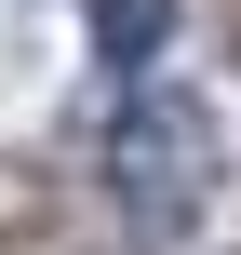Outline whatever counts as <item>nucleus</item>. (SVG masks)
<instances>
[{
  "instance_id": "1",
  "label": "nucleus",
  "mask_w": 241,
  "mask_h": 255,
  "mask_svg": "<svg viewBox=\"0 0 241 255\" xmlns=\"http://www.w3.org/2000/svg\"><path fill=\"white\" fill-rule=\"evenodd\" d=\"M107 188H121V215H134L148 242H174V229L215 202V121H201L188 94L134 81V94L107 108Z\"/></svg>"
},
{
  "instance_id": "2",
  "label": "nucleus",
  "mask_w": 241,
  "mask_h": 255,
  "mask_svg": "<svg viewBox=\"0 0 241 255\" xmlns=\"http://www.w3.org/2000/svg\"><path fill=\"white\" fill-rule=\"evenodd\" d=\"M161 40H174V0H94V54H107L121 81H148Z\"/></svg>"
}]
</instances>
